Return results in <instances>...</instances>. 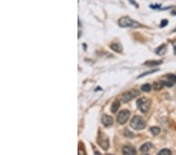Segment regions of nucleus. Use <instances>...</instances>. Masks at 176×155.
Segmentation results:
<instances>
[{"label": "nucleus", "mask_w": 176, "mask_h": 155, "mask_svg": "<svg viewBox=\"0 0 176 155\" xmlns=\"http://www.w3.org/2000/svg\"><path fill=\"white\" fill-rule=\"evenodd\" d=\"M146 125V121L141 116H135L130 121V126L136 130H142Z\"/></svg>", "instance_id": "obj_1"}, {"label": "nucleus", "mask_w": 176, "mask_h": 155, "mask_svg": "<svg viewBox=\"0 0 176 155\" xmlns=\"http://www.w3.org/2000/svg\"><path fill=\"white\" fill-rule=\"evenodd\" d=\"M119 26H121V28H137L139 27V24L136 22V20H132L128 17H123L118 21Z\"/></svg>", "instance_id": "obj_2"}, {"label": "nucleus", "mask_w": 176, "mask_h": 155, "mask_svg": "<svg viewBox=\"0 0 176 155\" xmlns=\"http://www.w3.org/2000/svg\"><path fill=\"white\" fill-rule=\"evenodd\" d=\"M137 106L140 110V111L142 113H146L150 110V106H151V102L147 98H139L137 100Z\"/></svg>", "instance_id": "obj_3"}, {"label": "nucleus", "mask_w": 176, "mask_h": 155, "mask_svg": "<svg viewBox=\"0 0 176 155\" xmlns=\"http://www.w3.org/2000/svg\"><path fill=\"white\" fill-rule=\"evenodd\" d=\"M139 95V92L137 89H131L128 92H124L121 96V100L124 103H128L130 100H132L133 98H135Z\"/></svg>", "instance_id": "obj_4"}, {"label": "nucleus", "mask_w": 176, "mask_h": 155, "mask_svg": "<svg viewBox=\"0 0 176 155\" xmlns=\"http://www.w3.org/2000/svg\"><path fill=\"white\" fill-rule=\"evenodd\" d=\"M130 117V112L128 110H122L117 117V121L119 124L124 125L127 122Z\"/></svg>", "instance_id": "obj_5"}, {"label": "nucleus", "mask_w": 176, "mask_h": 155, "mask_svg": "<svg viewBox=\"0 0 176 155\" xmlns=\"http://www.w3.org/2000/svg\"><path fill=\"white\" fill-rule=\"evenodd\" d=\"M98 144L103 150H107L109 148V139L103 134H100L98 137Z\"/></svg>", "instance_id": "obj_6"}, {"label": "nucleus", "mask_w": 176, "mask_h": 155, "mask_svg": "<svg viewBox=\"0 0 176 155\" xmlns=\"http://www.w3.org/2000/svg\"><path fill=\"white\" fill-rule=\"evenodd\" d=\"M165 86H167L168 87H171L174 86V84L176 83V75L173 74H169L166 76V80L162 82Z\"/></svg>", "instance_id": "obj_7"}, {"label": "nucleus", "mask_w": 176, "mask_h": 155, "mask_svg": "<svg viewBox=\"0 0 176 155\" xmlns=\"http://www.w3.org/2000/svg\"><path fill=\"white\" fill-rule=\"evenodd\" d=\"M101 121H102V124L104 126H106V127L111 126V125H113V123H114V120H113V118H111L110 116H109V115H103Z\"/></svg>", "instance_id": "obj_8"}, {"label": "nucleus", "mask_w": 176, "mask_h": 155, "mask_svg": "<svg viewBox=\"0 0 176 155\" xmlns=\"http://www.w3.org/2000/svg\"><path fill=\"white\" fill-rule=\"evenodd\" d=\"M123 155H136V150L132 146H124L122 148Z\"/></svg>", "instance_id": "obj_9"}, {"label": "nucleus", "mask_w": 176, "mask_h": 155, "mask_svg": "<svg viewBox=\"0 0 176 155\" xmlns=\"http://www.w3.org/2000/svg\"><path fill=\"white\" fill-rule=\"evenodd\" d=\"M153 148V144L151 143H146V144H142L140 147V151L143 153H146L148 151H150V150Z\"/></svg>", "instance_id": "obj_10"}, {"label": "nucleus", "mask_w": 176, "mask_h": 155, "mask_svg": "<svg viewBox=\"0 0 176 155\" xmlns=\"http://www.w3.org/2000/svg\"><path fill=\"white\" fill-rule=\"evenodd\" d=\"M162 63V60H148L146 62H145L144 65H146L148 67H153L157 66Z\"/></svg>", "instance_id": "obj_11"}, {"label": "nucleus", "mask_w": 176, "mask_h": 155, "mask_svg": "<svg viewBox=\"0 0 176 155\" xmlns=\"http://www.w3.org/2000/svg\"><path fill=\"white\" fill-rule=\"evenodd\" d=\"M167 51V46L166 45H162V46H159L158 48L156 49V53L157 55H160V56H162L164 55Z\"/></svg>", "instance_id": "obj_12"}, {"label": "nucleus", "mask_w": 176, "mask_h": 155, "mask_svg": "<svg viewBox=\"0 0 176 155\" xmlns=\"http://www.w3.org/2000/svg\"><path fill=\"white\" fill-rule=\"evenodd\" d=\"M110 48L114 50V51L117 52V53H121L122 52V46L118 44V43H113L110 45Z\"/></svg>", "instance_id": "obj_13"}, {"label": "nucleus", "mask_w": 176, "mask_h": 155, "mask_svg": "<svg viewBox=\"0 0 176 155\" xmlns=\"http://www.w3.org/2000/svg\"><path fill=\"white\" fill-rule=\"evenodd\" d=\"M120 105H121V104H120V102H119L118 100L114 101V102L112 103V106H111V111H112L113 113H116V112L118 111V110L119 109Z\"/></svg>", "instance_id": "obj_14"}, {"label": "nucleus", "mask_w": 176, "mask_h": 155, "mask_svg": "<svg viewBox=\"0 0 176 155\" xmlns=\"http://www.w3.org/2000/svg\"><path fill=\"white\" fill-rule=\"evenodd\" d=\"M163 86H164L163 82H154L153 84V89L154 90H156V91H159V90H161L163 88Z\"/></svg>", "instance_id": "obj_15"}, {"label": "nucleus", "mask_w": 176, "mask_h": 155, "mask_svg": "<svg viewBox=\"0 0 176 155\" xmlns=\"http://www.w3.org/2000/svg\"><path fill=\"white\" fill-rule=\"evenodd\" d=\"M151 88H152V86H150V84H144V85H142V86H141V90L142 91V92H149L151 90Z\"/></svg>", "instance_id": "obj_16"}, {"label": "nucleus", "mask_w": 176, "mask_h": 155, "mask_svg": "<svg viewBox=\"0 0 176 155\" xmlns=\"http://www.w3.org/2000/svg\"><path fill=\"white\" fill-rule=\"evenodd\" d=\"M150 131H151V132H152L154 135H157L159 133L161 132V129H160L159 127L153 126L150 128Z\"/></svg>", "instance_id": "obj_17"}, {"label": "nucleus", "mask_w": 176, "mask_h": 155, "mask_svg": "<svg viewBox=\"0 0 176 155\" xmlns=\"http://www.w3.org/2000/svg\"><path fill=\"white\" fill-rule=\"evenodd\" d=\"M157 155H171V151L168 149H163L158 153Z\"/></svg>", "instance_id": "obj_18"}, {"label": "nucleus", "mask_w": 176, "mask_h": 155, "mask_svg": "<svg viewBox=\"0 0 176 155\" xmlns=\"http://www.w3.org/2000/svg\"><path fill=\"white\" fill-rule=\"evenodd\" d=\"M157 71V70H153V71H148V72H146V73H143V74H142V75H140L138 78H142L143 77V76H146V75H150V74H153V73H154V72Z\"/></svg>", "instance_id": "obj_19"}, {"label": "nucleus", "mask_w": 176, "mask_h": 155, "mask_svg": "<svg viewBox=\"0 0 176 155\" xmlns=\"http://www.w3.org/2000/svg\"><path fill=\"white\" fill-rule=\"evenodd\" d=\"M167 24V20H161V28L165 27V26H166Z\"/></svg>", "instance_id": "obj_20"}, {"label": "nucleus", "mask_w": 176, "mask_h": 155, "mask_svg": "<svg viewBox=\"0 0 176 155\" xmlns=\"http://www.w3.org/2000/svg\"><path fill=\"white\" fill-rule=\"evenodd\" d=\"M78 155H86V154L85 153L83 150H81V148L78 149Z\"/></svg>", "instance_id": "obj_21"}, {"label": "nucleus", "mask_w": 176, "mask_h": 155, "mask_svg": "<svg viewBox=\"0 0 176 155\" xmlns=\"http://www.w3.org/2000/svg\"><path fill=\"white\" fill-rule=\"evenodd\" d=\"M130 2H132V3H132V4H135L136 7H138V4H136V2H135L134 0H130Z\"/></svg>", "instance_id": "obj_22"}, {"label": "nucleus", "mask_w": 176, "mask_h": 155, "mask_svg": "<svg viewBox=\"0 0 176 155\" xmlns=\"http://www.w3.org/2000/svg\"><path fill=\"white\" fill-rule=\"evenodd\" d=\"M95 155H100V154H99V152H96L95 153Z\"/></svg>", "instance_id": "obj_23"}, {"label": "nucleus", "mask_w": 176, "mask_h": 155, "mask_svg": "<svg viewBox=\"0 0 176 155\" xmlns=\"http://www.w3.org/2000/svg\"><path fill=\"white\" fill-rule=\"evenodd\" d=\"M143 155H149V154H143Z\"/></svg>", "instance_id": "obj_24"}, {"label": "nucleus", "mask_w": 176, "mask_h": 155, "mask_svg": "<svg viewBox=\"0 0 176 155\" xmlns=\"http://www.w3.org/2000/svg\"><path fill=\"white\" fill-rule=\"evenodd\" d=\"M107 155H111V154H107Z\"/></svg>", "instance_id": "obj_25"}]
</instances>
